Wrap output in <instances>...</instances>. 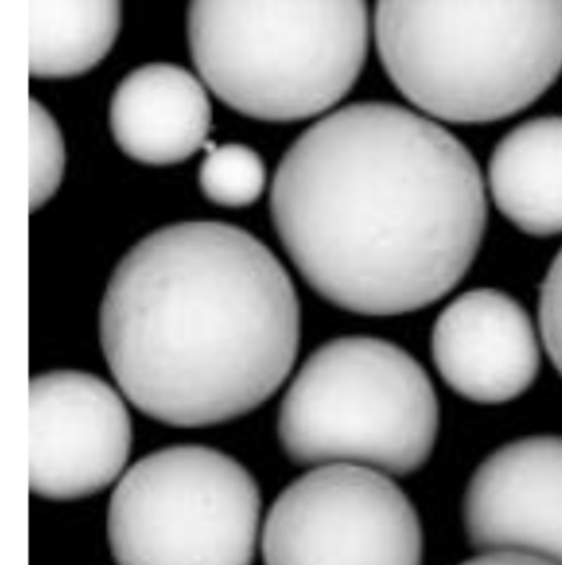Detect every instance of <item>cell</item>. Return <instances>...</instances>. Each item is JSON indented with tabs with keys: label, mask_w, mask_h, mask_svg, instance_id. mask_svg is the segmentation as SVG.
<instances>
[{
	"label": "cell",
	"mask_w": 562,
	"mask_h": 565,
	"mask_svg": "<svg viewBox=\"0 0 562 565\" xmlns=\"http://www.w3.org/2000/svg\"><path fill=\"white\" fill-rule=\"evenodd\" d=\"M109 371L171 427L225 424L285 384L299 345L295 285L258 238L221 222L152 232L119 262L99 311Z\"/></svg>",
	"instance_id": "cell-2"
},
{
	"label": "cell",
	"mask_w": 562,
	"mask_h": 565,
	"mask_svg": "<svg viewBox=\"0 0 562 565\" xmlns=\"http://www.w3.org/2000/svg\"><path fill=\"white\" fill-rule=\"evenodd\" d=\"M121 0H30V75L72 78L115 45Z\"/></svg>",
	"instance_id": "cell-13"
},
{
	"label": "cell",
	"mask_w": 562,
	"mask_h": 565,
	"mask_svg": "<svg viewBox=\"0 0 562 565\" xmlns=\"http://www.w3.org/2000/svg\"><path fill=\"white\" fill-rule=\"evenodd\" d=\"M374 33L392 85L441 121L510 118L562 72V0H378Z\"/></svg>",
	"instance_id": "cell-3"
},
{
	"label": "cell",
	"mask_w": 562,
	"mask_h": 565,
	"mask_svg": "<svg viewBox=\"0 0 562 565\" xmlns=\"http://www.w3.org/2000/svg\"><path fill=\"white\" fill-rule=\"evenodd\" d=\"M65 142L55 119L40 103L30 105V207H43L65 172Z\"/></svg>",
	"instance_id": "cell-15"
},
{
	"label": "cell",
	"mask_w": 562,
	"mask_h": 565,
	"mask_svg": "<svg viewBox=\"0 0 562 565\" xmlns=\"http://www.w3.org/2000/svg\"><path fill=\"white\" fill-rule=\"evenodd\" d=\"M434 385L407 351L369 335L332 339L306 359L282 401L278 438L303 467L421 470L437 444Z\"/></svg>",
	"instance_id": "cell-5"
},
{
	"label": "cell",
	"mask_w": 562,
	"mask_h": 565,
	"mask_svg": "<svg viewBox=\"0 0 562 565\" xmlns=\"http://www.w3.org/2000/svg\"><path fill=\"white\" fill-rule=\"evenodd\" d=\"M204 83L172 63L129 73L112 98L109 128L123 154L139 164L174 166L208 145L212 106Z\"/></svg>",
	"instance_id": "cell-11"
},
{
	"label": "cell",
	"mask_w": 562,
	"mask_h": 565,
	"mask_svg": "<svg viewBox=\"0 0 562 565\" xmlns=\"http://www.w3.org/2000/svg\"><path fill=\"white\" fill-rule=\"evenodd\" d=\"M202 82L248 118L291 122L338 105L369 49L365 0H191Z\"/></svg>",
	"instance_id": "cell-4"
},
{
	"label": "cell",
	"mask_w": 562,
	"mask_h": 565,
	"mask_svg": "<svg viewBox=\"0 0 562 565\" xmlns=\"http://www.w3.org/2000/svg\"><path fill=\"white\" fill-rule=\"evenodd\" d=\"M432 355L460 397L500 405L523 395L541 367L540 342L527 309L507 292H464L435 321Z\"/></svg>",
	"instance_id": "cell-10"
},
{
	"label": "cell",
	"mask_w": 562,
	"mask_h": 565,
	"mask_svg": "<svg viewBox=\"0 0 562 565\" xmlns=\"http://www.w3.org/2000/svg\"><path fill=\"white\" fill-rule=\"evenodd\" d=\"M132 427L121 395L93 374L59 371L30 382V490L82 500L121 477Z\"/></svg>",
	"instance_id": "cell-8"
},
{
	"label": "cell",
	"mask_w": 562,
	"mask_h": 565,
	"mask_svg": "<svg viewBox=\"0 0 562 565\" xmlns=\"http://www.w3.org/2000/svg\"><path fill=\"white\" fill-rule=\"evenodd\" d=\"M540 329L548 354L562 375V248L541 286Z\"/></svg>",
	"instance_id": "cell-16"
},
{
	"label": "cell",
	"mask_w": 562,
	"mask_h": 565,
	"mask_svg": "<svg viewBox=\"0 0 562 565\" xmlns=\"http://www.w3.org/2000/svg\"><path fill=\"white\" fill-rule=\"evenodd\" d=\"M271 211L308 286L364 316L405 315L448 295L488 218L467 146L391 103L346 106L306 129L278 166Z\"/></svg>",
	"instance_id": "cell-1"
},
{
	"label": "cell",
	"mask_w": 562,
	"mask_h": 565,
	"mask_svg": "<svg viewBox=\"0 0 562 565\" xmlns=\"http://www.w3.org/2000/svg\"><path fill=\"white\" fill-rule=\"evenodd\" d=\"M265 565H422L414 504L389 475L322 465L283 490L262 534Z\"/></svg>",
	"instance_id": "cell-7"
},
{
	"label": "cell",
	"mask_w": 562,
	"mask_h": 565,
	"mask_svg": "<svg viewBox=\"0 0 562 565\" xmlns=\"http://www.w3.org/2000/svg\"><path fill=\"white\" fill-rule=\"evenodd\" d=\"M498 211L523 234H562V116L530 119L508 132L488 166Z\"/></svg>",
	"instance_id": "cell-12"
},
{
	"label": "cell",
	"mask_w": 562,
	"mask_h": 565,
	"mask_svg": "<svg viewBox=\"0 0 562 565\" xmlns=\"http://www.w3.org/2000/svg\"><path fill=\"white\" fill-rule=\"evenodd\" d=\"M202 194L221 207L255 204L267 185V168L257 151L244 145L212 148L199 169Z\"/></svg>",
	"instance_id": "cell-14"
},
{
	"label": "cell",
	"mask_w": 562,
	"mask_h": 565,
	"mask_svg": "<svg viewBox=\"0 0 562 565\" xmlns=\"http://www.w3.org/2000/svg\"><path fill=\"white\" fill-rule=\"evenodd\" d=\"M462 565H554L543 557L520 551H485L480 556Z\"/></svg>",
	"instance_id": "cell-17"
},
{
	"label": "cell",
	"mask_w": 562,
	"mask_h": 565,
	"mask_svg": "<svg viewBox=\"0 0 562 565\" xmlns=\"http://www.w3.org/2000/svg\"><path fill=\"white\" fill-rule=\"evenodd\" d=\"M475 550L520 551L562 565V437L521 438L478 467L464 501Z\"/></svg>",
	"instance_id": "cell-9"
},
{
	"label": "cell",
	"mask_w": 562,
	"mask_h": 565,
	"mask_svg": "<svg viewBox=\"0 0 562 565\" xmlns=\"http://www.w3.org/2000/svg\"><path fill=\"white\" fill-rule=\"evenodd\" d=\"M257 481L214 448L181 445L139 460L108 510L118 565H252L261 527Z\"/></svg>",
	"instance_id": "cell-6"
}]
</instances>
